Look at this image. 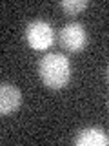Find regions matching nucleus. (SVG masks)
Masks as SVG:
<instances>
[{"label":"nucleus","instance_id":"obj_5","mask_svg":"<svg viewBox=\"0 0 109 146\" xmlns=\"http://www.w3.org/2000/svg\"><path fill=\"white\" fill-rule=\"evenodd\" d=\"M76 146H107L109 135L102 128H84L75 137Z\"/></svg>","mask_w":109,"mask_h":146},{"label":"nucleus","instance_id":"obj_4","mask_svg":"<svg viewBox=\"0 0 109 146\" xmlns=\"http://www.w3.org/2000/svg\"><path fill=\"white\" fill-rule=\"evenodd\" d=\"M22 104V93L15 84H0V115H11Z\"/></svg>","mask_w":109,"mask_h":146},{"label":"nucleus","instance_id":"obj_6","mask_svg":"<svg viewBox=\"0 0 109 146\" xmlns=\"http://www.w3.org/2000/svg\"><path fill=\"white\" fill-rule=\"evenodd\" d=\"M87 6H89L87 0H64V2H60V7L69 17H75L78 13H82L84 9H87Z\"/></svg>","mask_w":109,"mask_h":146},{"label":"nucleus","instance_id":"obj_2","mask_svg":"<svg viewBox=\"0 0 109 146\" xmlns=\"http://www.w3.org/2000/svg\"><path fill=\"white\" fill-rule=\"evenodd\" d=\"M26 40L29 48L36 49V51H44L49 49L54 44V29L47 20H31L26 27Z\"/></svg>","mask_w":109,"mask_h":146},{"label":"nucleus","instance_id":"obj_1","mask_svg":"<svg viewBox=\"0 0 109 146\" xmlns=\"http://www.w3.org/2000/svg\"><path fill=\"white\" fill-rule=\"evenodd\" d=\"M38 77L49 90H62L71 80V62L62 53H47L38 64Z\"/></svg>","mask_w":109,"mask_h":146},{"label":"nucleus","instance_id":"obj_3","mask_svg":"<svg viewBox=\"0 0 109 146\" xmlns=\"http://www.w3.org/2000/svg\"><path fill=\"white\" fill-rule=\"evenodd\" d=\"M58 40L66 51L78 53L87 46V29L80 22H69L60 29Z\"/></svg>","mask_w":109,"mask_h":146}]
</instances>
